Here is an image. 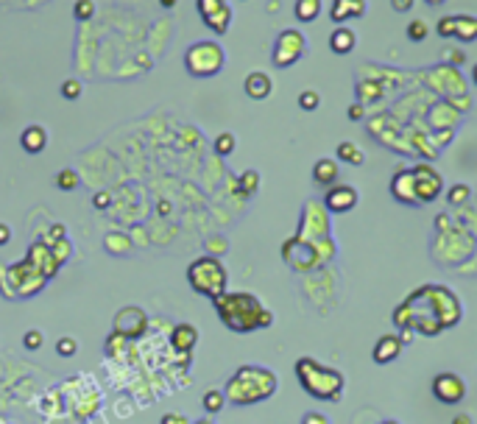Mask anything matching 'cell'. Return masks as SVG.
Returning <instances> with one entry per match:
<instances>
[{
    "mask_svg": "<svg viewBox=\"0 0 477 424\" xmlns=\"http://www.w3.org/2000/svg\"><path fill=\"white\" fill-rule=\"evenodd\" d=\"M399 354H402V338H396V335H382L374 346V363H380V366L396 360Z\"/></svg>",
    "mask_w": 477,
    "mask_h": 424,
    "instance_id": "cell-18",
    "label": "cell"
},
{
    "mask_svg": "<svg viewBox=\"0 0 477 424\" xmlns=\"http://www.w3.org/2000/svg\"><path fill=\"white\" fill-rule=\"evenodd\" d=\"M223 405H226V396H223V391H207L204 396H201V407H204V413H220L223 410Z\"/></svg>",
    "mask_w": 477,
    "mask_h": 424,
    "instance_id": "cell-23",
    "label": "cell"
},
{
    "mask_svg": "<svg viewBox=\"0 0 477 424\" xmlns=\"http://www.w3.org/2000/svg\"><path fill=\"white\" fill-rule=\"evenodd\" d=\"M471 79H474V84H477V65H474V70H471Z\"/></svg>",
    "mask_w": 477,
    "mask_h": 424,
    "instance_id": "cell-44",
    "label": "cell"
},
{
    "mask_svg": "<svg viewBox=\"0 0 477 424\" xmlns=\"http://www.w3.org/2000/svg\"><path fill=\"white\" fill-rule=\"evenodd\" d=\"M452 424H471V418H469L466 413H458V416L452 418Z\"/></svg>",
    "mask_w": 477,
    "mask_h": 424,
    "instance_id": "cell-42",
    "label": "cell"
},
{
    "mask_svg": "<svg viewBox=\"0 0 477 424\" xmlns=\"http://www.w3.org/2000/svg\"><path fill=\"white\" fill-rule=\"evenodd\" d=\"M170 346L176 354H190L195 346H198V329L195 324H176L173 332H170Z\"/></svg>",
    "mask_w": 477,
    "mask_h": 424,
    "instance_id": "cell-13",
    "label": "cell"
},
{
    "mask_svg": "<svg viewBox=\"0 0 477 424\" xmlns=\"http://www.w3.org/2000/svg\"><path fill=\"white\" fill-rule=\"evenodd\" d=\"M243 90H246V95H249L252 101H266V98L274 92V81H271L268 73L252 70V73L246 76V81H243Z\"/></svg>",
    "mask_w": 477,
    "mask_h": 424,
    "instance_id": "cell-14",
    "label": "cell"
},
{
    "mask_svg": "<svg viewBox=\"0 0 477 424\" xmlns=\"http://www.w3.org/2000/svg\"><path fill=\"white\" fill-rule=\"evenodd\" d=\"M355 45H357V37H355V31L346 28V26H338V28L330 34V48H332V54H352Z\"/></svg>",
    "mask_w": 477,
    "mask_h": 424,
    "instance_id": "cell-19",
    "label": "cell"
},
{
    "mask_svg": "<svg viewBox=\"0 0 477 424\" xmlns=\"http://www.w3.org/2000/svg\"><path fill=\"white\" fill-rule=\"evenodd\" d=\"M159 424H190V418L184 413H165L159 418Z\"/></svg>",
    "mask_w": 477,
    "mask_h": 424,
    "instance_id": "cell-34",
    "label": "cell"
},
{
    "mask_svg": "<svg viewBox=\"0 0 477 424\" xmlns=\"http://www.w3.org/2000/svg\"><path fill=\"white\" fill-rule=\"evenodd\" d=\"M349 117H352V120H360V117H363V106H360V104H355V106L349 109Z\"/></svg>",
    "mask_w": 477,
    "mask_h": 424,
    "instance_id": "cell-41",
    "label": "cell"
},
{
    "mask_svg": "<svg viewBox=\"0 0 477 424\" xmlns=\"http://www.w3.org/2000/svg\"><path fill=\"white\" fill-rule=\"evenodd\" d=\"M234 145H237V137H234L232 131H220V134L212 140V148H215V154H220V156L234 154Z\"/></svg>",
    "mask_w": 477,
    "mask_h": 424,
    "instance_id": "cell-24",
    "label": "cell"
},
{
    "mask_svg": "<svg viewBox=\"0 0 477 424\" xmlns=\"http://www.w3.org/2000/svg\"><path fill=\"white\" fill-rule=\"evenodd\" d=\"M237 187H241L243 195H254V193L260 190V173H257V170L241 173V179H237Z\"/></svg>",
    "mask_w": 477,
    "mask_h": 424,
    "instance_id": "cell-26",
    "label": "cell"
},
{
    "mask_svg": "<svg viewBox=\"0 0 477 424\" xmlns=\"http://www.w3.org/2000/svg\"><path fill=\"white\" fill-rule=\"evenodd\" d=\"M296 380L299 385L313 396V399H324V402H338L343 388H346V377L332 368L318 363L316 357H299L296 360Z\"/></svg>",
    "mask_w": 477,
    "mask_h": 424,
    "instance_id": "cell-3",
    "label": "cell"
},
{
    "mask_svg": "<svg viewBox=\"0 0 477 424\" xmlns=\"http://www.w3.org/2000/svg\"><path fill=\"white\" fill-rule=\"evenodd\" d=\"M56 352H59L62 357H73V354L79 352L76 338H59V341H56Z\"/></svg>",
    "mask_w": 477,
    "mask_h": 424,
    "instance_id": "cell-33",
    "label": "cell"
},
{
    "mask_svg": "<svg viewBox=\"0 0 477 424\" xmlns=\"http://www.w3.org/2000/svg\"><path fill=\"white\" fill-rule=\"evenodd\" d=\"M59 92H62V98H67V101H79L81 92H84V87H81L79 79H65L62 87H59Z\"/></svg>",
    "mask_w": 477,
    "mask_h": 424,
    "instance_id": "cell-27",
    "label": "cell"
},
{
    "mask_svg": "<svg viewBox=\"0 0 477 424\" xmlns=\"http://www.w3.org/2000/svg\"><path fill=\"white\" fill-rule=\"evenodd\" d=\"M193 424H212V418H198V421H193Z\"/></svg>",
    "mask_w": 477,
    "mask_h": 424,
    "instance_id": "cell-43",
    "label": "cell"
},
{
    "mask_svg": "<svg viewBox=\"0 0 477 424\" xmlns=\"http://www.w3.org/2000/svg\"><path fill=\"white\" fill-rule=\"evenodd\" d=\"M162 3H165V6H173V0H162Z\"/></svg>",
    "mask_w": 477,
    "mask_h": 424,
    "instance_id": "cell-45",
    "label": "cell"
},
{
    "mask_svg": "<svg viewBox=\"0 0 477 424\" xmlns=\"http://www.w3.org/2000/svg\"><path fill=\"white\" fill-rule=\"evenodd\" d=\"M318 104H321V95H318L316 90H305V92H299V106H302L305 112H316V109H318Z\"/></svg>",
    "mask_w": 477,
    "mask_h": 424,
    "instance_id": "cell-30",
    "label": "cell"
},
{
    "mask_svg": "<svg viewBox=\"0 0 477 424\" xmlns=\"http://www.w3.org/2000/svg\"><path fill=\"white\" fill-rule=\"evenodd\" d=\"M20 145H23L26 154H42L48 148V131H45V126H40V123L26 126L23 134H20Z\"/></svg>",
    "mask_w": 477,
    "mask_h": 424,
    "instance_id": "cell-16",
    "label": "cell"
},
{
    "mask_svg": "<svg viewBox=\"0 0 477 424\" xmlns=\"http://www.w3.org/2000/svg\"><path fill=\"white\" fill-rule=\"evenodd\" d=\"M226 65V51L215 40H198L184 51V70L193 79H212L223 70Z\"/></svg>",
    "mask_w": 477,
    "mask_h": 424,
    "instance_id": "cell-5",
    "label": "cell"
},
{
    "mask_svg": "<svg viewBox=\"0 0 477 424\" xmlns=\"http://www.w3.org/2000/svg\"><path fill=\"white\" fill-rule=\"evenodd\" d=\"M363 15H366V0H332L330 17L338 26H343L352 17H363Z\"/></svg>",
    "mask_w": 477,
    "mask_h": 424,
    "instance_id": "cell-15",
    "label": "cell"
},
{
    "mask_svg": "<svg viewBox=\"0 0 477 424\" xmlns=\"http://www.w3.org/2000/svg\"><path fill=\"white\" fill-rule=\"evenodd\" d=\"M466 198H469V187H466V184H455V187H449V193H446V201H449L452 206L463 204Z\"/></svg>",
    "mask_w": 477,
    "mask_h": 424,
    "instance_id": "cell-32",
    "label": "cell"
},
{
    "mask_svg": "<svg viewBox=\"0 0 477 424\" xmlns=\"http://www.w3.org/2000/svg\"><path fill=\"white\" fill-rule=\"evenodd\" d=\"M104 246H106V252H112V254H129L131 240H129V235H123V232H109L106 240H104Z\"/></svg>",
    "mask_w": 477,
    "mask_h": 424,
    "instance_id": "cell-22",
    "label": "cell"
},
{
    "mask_svg": "<svg viewBox=\"0 0 477 424\" xmlns=\"http://www.w3.org/2000/svg\"><path fill=\"white\" fill-rule=\"evenodd\" d=\"M435 28H438L441 37H458L460 42H474L477 40V17H471V15L441 17Z\"/></svg>",
    "mask_w": 477,
    "mask_h": 424,
    "instance_id": "cell-10",
    "label": "cell"
},
{
    "mask_svg": "<svg viewBox=\"0 0 477 424\" xmlns=\"http://www.w3.org/2000/svg\"><path fill=\"white\" fill-rule=\"evenodd\" d=\"M9 240H12V229H9V224H0V246H9Z\"/></svg>",
    "mask_w": 477,
    "mask_h": 424,
    "instance_id": "cell-39",
    "label": "cell"
},
{
    "mask_svg": "<svg viewBox=\"0 0 477 424\" xmlns=\"http://www.w3.org/2000/svg\"><path fill=\"white\" fill-rule=\"evenodd\" d=\"M187 282L195 293L207 296V299H220L226 293V282H229V274H226V266L207 254V257H198L187 266Z\"/></svg>",
    "mask_w": 477,
    "mask_h": 424,
    "instance_id": "cell-4",
    "label": "cell"
},
{
    "mask_svg": "<svg viewBox=\"0 0 477 424\" xmlns=\"http://www.w3.org/2000/svg\"><path fill=\"white\" fill-rule=\"evenodd\" d=\"M293 15H296L299 23H313V20H318V15H321V0H296Z\"/></svg>",
    "mask_w": 477,
    "mask_h": 424,
    "instance_id": "cell-20",
    "label": "cell"
},
{
    "mask_svg": "<svg viewBox=\"0 0 477 424\" xmlns=\"http://www.w3.org/2000/svg\"><path fill=\"white\" fill-rule=\"evenodd\" d=\"M444 56H446L449 65H463V62H466V54H463V51H446Z\"/></svg>",
    "mask_w": 477,
    "mask_h": 424,
    "instance_id": "cell-37",
    "label": "cell"
},
{
    "mask_svg": "<svg viewBox=\"0 0 477 424\" xmlns=\"http://www.w3.org/2000/svg\"><path fill=\"white\" fill-rule=\"evenodd\" d=\"M338 176H341V168H338V162L335 159H318L316 165H313V181L318 184V187H335L338 184Z\"/></svg>",
    "mask_w": 477,
    "mask_h": 424,
    "instance_id": "cell-17",
    "label": "cell"
},
{
    "mask_svg": "<svg viewBox=\"0 0 477 424\" xmlns=\"http://www.w3.org/2000/svg\"><path fill=\"white\" fill-rule=\"evenodd\" d=\"M302 424H330V421H327V416H324V413L310 410V413H305V416H302Z\"/></svg>",
    "mask_w": 477,
    "mask_h": 424,
    "instance_id": "cell-35",
    "label": "cell"
},
{
    "mask_svg": "<svg viewBox=\"0 0 477 424\" xmlns=\"http://www.w3.org/2000/svg\"><path fill=\"white\" fill-rule=\"evenodd\" d=\"M54 184H56V190H62V193H73V190H79L81 179H79V173H76L73 168H62V170L56 173V179H54Z\"/></svg>",
    "mask_w": 477,
    "mask_h": 424,
    "instance_id": "cell-21",
    "label": "cell"
},
{
    "mask_svg": "<svg viewBox=\"0 0 477 424\" xmlns=\"http://www.w3.org/2000/svg\"><path fill=\"white\" fill-rule=\"evenodd\" d=\"M427 31H430V28H427V23H424V20H419V17H416L413 23H407V28H405V34H407V40H410V42H421V40H427Z\"/></svg>",
    "mask_w": 477,
    "mask_h": 424,
    "instance_id": "cell-29",
    "label": "cell"
},
{
    "mask_svg": "<svg viewBox=\"0 0 477 424\" xmlns=\"http://www.w3.org/2000/svg\"><path fill=\"white\" fill-rule=\"evenodd\" d=\"M92 15H95V3H92V0H76V3H73V17L76 20L87 23V20H92Z\"/></svg>",
    "mask_w": 477,
    "mask_h": 424,
    "instance_id": "cell-28",
    "label": "cell"
},
{
    "mask_svg": "<svg viewBox=\"0 0 477 424\" xmlns=\"http://www.w3.org/2000/svg\"><path fill=\"white\" fill-rule=\"evenodd\" d=\"M92 204H95L98 209H106V206L112 204V195H109V193H95V198H92Z\"/></svg>",
    "mask_w": 477,
    "mask_h": 424,
    "instance_id": "cell-38",
    "label": "cell"
},
{
    "mask_svg": "<svg viewBox=\"0 0 477 424\" xmlns=\"http://www.w3.org/2000/svg\"><path fill=\"white\" fill-rule=\"evenodd\" d=\"M382 424H399V421H382Z\"/></svg>",
    "mask_w": 477,
    "mask_h": 424,
    "instance_id": "cell-46",
    "label": "cell"
},
{
    "mask_svg": "<svg viewBox=\"0 0 477 424\" xmlns=\"http://www.w3.org/2000/svg\"><path fill=\"white\" fill-rule=\"evenodd\" d=\"M277 374L266 366H241L226 382L223 388V396L226 402L237 405V407H246V405H257V402H266L277 393Z\"/></svg>",
    "mask_w": 477,
    "mask_h": 424,
    "instance_id": "cell-2",
    "label": "cell"
},
{
    "mask_svg": "<svg viewBox=\"0 0 477 424\" xmlns=\"http://www.w3.org/2000/svg\"><path fill=\"white\" fill-rule=\"evenodd\" d=\"M413 3H416V0H391V9H394L396 15H405V12L413 9Z\"/></svg>",
    "mask_w": 477,
    "mask_h": 424,
    "instance_id": "cell-36",
    "label": "cell"
},
{
    "mask_svg": "<svg viewBox=\"0 0 477 424\" xmlns=\"http://www.w3.org/2000/svg\"><path fill=\"white\" fill-rule=\"evenodd\" d=\"M305 51H307V40H305V34L302 31H296V28H288V31H282L280 37H277V42H274V65L277 67H291V65H296L302 56H305Z\"/></svg>",
    "mask_w": 477,
    "mask_h": 424,
    "instance_id": "cell-6",
    "label": "cell"
},
{
    "mask_svg": "<svg viewBox=\"0 0 477 424\" xmlns=\"http://www.w3.org/2000/svg\"><path fill=\"white\" fill-rule=\"evenodd\" d=\"M195 9L212 34H226L232 26V6L226 0H195Z\"/></svg>",
    "mask_w": 477,
    "mask_h": 424,
    "instance_id": "cell-8",
    "label": "cell"
},
{
    "mask_svg": "<svg viewBox=\"0 0 477 424\" xmlns=\"http://www.w3.org/2000/svg\"><path fill=\"white\" fill-rule=\"evenodd\" d=\"M432 393H435V399L444 402V405H458V402L466 396V382H463L458 374L444 371V374H438V377L432 380Z\"/></svg>",
    "mask_w": 477,
    "mask_h": 424,
    "instance_id": "cell-11",
    "label": "cell"
},
{
    "mask_svg": "<svg viewBox=\"0 0 477 424\" xmlns=\"http://www.w3.org/2000/svg\"><path fill=\"white\" fill-rule=\"evenodd\" d=\"M324 204L330 212H335V215H341V212H349L357 206V190L352 184H335L327 190L324 195Z\"/></svg>",
    "mask_w": 477,
    "mask_h": 424,
    "instance_id": "cell-12",
    "label": "cell"
},
{
    "mask_svg": "<svg viewBox=\"0 0 477 424\" xmlns=\"http://www.w3.org/2000/svg\"><path fill=\"white\" fill-rule=\"evenodd\" d=\"M338 159L349 162V165H363V151L355 142H341L338 145Z\"/></svg>",
    "mask_w": 477,
    "mask_h": 424,
    "instance_id": "cell-25",
    "label": "cell"
},
{
    "mask_svg": "<svg viewBox=\"0 0 477 424\" xmlns=\"http://www.w3.org/2000/svg\"><path fill=\"white\" fill-rule=\"evenodd\" d=\"M410 173H413V193H416L419 204H430V201H435L441 195L444 181H441V173L435 168L416 165V168H410Z\"/></svg>",
    "mask_w": 477,
    "mask_h": 424,
    "instance_id": "cell-7",
    "label": "cell"
},
{
    "mask_svg": "<svg viewBox=\"0 0 477 424\" xmlns=\"http://www.w3.org/2000/svg\"><path fill=\"white\" fill-rule=\"evenodd\" d=\"M145 329H148V316H145V310H143V307L129 304V307H123V310L115 316V332H118V335H123L126 341L140 338Z\"/></svg>",
    "mask_w": 477,
    "mask_h": 424,
    "instance_id": "cell-9",
    "label": "cell"
},
{
    "mask_svg": "<svg viewBox=\"0 0 477 424\" xmlns=\"http://www.w3.org/2000/svg\"><path fill=\"white\" fill-rule=\"evenodd\" d=\"M42 343H45V335H42L40 329H29V332L23 335V346H26L29 352H37Z\"/></svg>",
    "mask_w": 477,
    "mask_h": 424,
    "instance_id": "cell-31",
    "label": "cell"
},
{
    "mask_svg": "<svg viewBox=\"0 0 477 424\" xmlns=\"http://www.w3.org/2000/svg\"><path fill=\"white\" fill-rule=\"evenodd\" d=\"M207 246H209L212 252H226V240H220V238H209Z\"/></svg>",
    "mask_w": 477,
    "mask_h": 424,
    "instance_id": "cell-40",
    "label": "cell"
},
{
    "mask_svg": "<svg viewBox=\"0 0 477 424\" xmlns=\"http://www.w3.org/2000/svg\"><path fill=\"white\" fill-rule=\"evenodd\" d=\"M212 304H215V313L223 321V327L232 332H254V329H266L274 324V313L268 307H263V302L254 293H246V291L223 293Z\"/></svg>",
    "mask_w": 477,
    "mask_h": 424,
    "instance_id": "cell-1",
    "label": "cell"
}]
</instances>
